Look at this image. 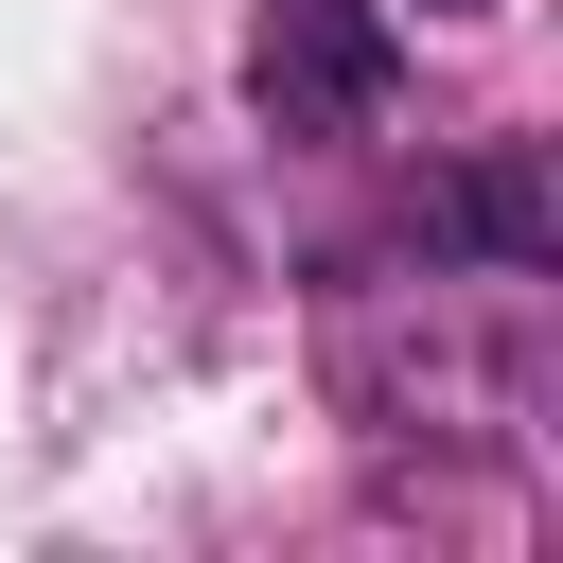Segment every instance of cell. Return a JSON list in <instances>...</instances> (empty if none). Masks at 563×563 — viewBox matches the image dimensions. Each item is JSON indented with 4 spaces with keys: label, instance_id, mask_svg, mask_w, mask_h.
Masks as SVG:
<instances>
[{
    "label": "cell",
    "instance_id": "cell-1",
    "mask_svg": "<svg viewBox=\"0 0 563 563\" xmlns=\"http://www.w3.org/2000/svg\"><path fill=\"white\" fill-rule=\"evenodd\" d=\"M334 405L369 440H528L545 422V282H493V264H352L334 282Z\"/></svg>",
    "mask_w": 563,
    "mask_h": 563
},
{
    "label": "cell",
    "instance_id": "cell-2",
    "mask_svg": "<svg viewBox=\"0 0 563 563\" xmlns=\"http://www.w3.org/2000/svg\"><path fill=\"white\" fill-rule=\"evenodd\" d=\"M246 106H264V141H387L405 18L387 0H264L246 18Z\"/></svg>",
    "mask_w": 563,
    "mask_h": 563
},
{
    "label": "cell",
    "instance_id": "cell-3",
    "mask_svg": "<svg viewBox=\"0 0 563 563\" xmlns=\"http://www.w3.org/2000/svg\"><path fill=\"white\" fill-rule=\"evenodd\" d=\"M405 246H422V264H493V282H545V264H563V211H545V158H528V141H457V158L422 176Z\"/></svg>",
    "mask_w": 563,
    "mask_h": 563
},
{
    "label": "cell",
    "instance_id": "cell-4",
    "mask_svg": "<svg viewBox=\"0 0 563 563\" xmlns=\"http://www.w3.org/2000/svg\"><path fill=\"white\" fill-rule=\"evenodd\" d=\"M422 18H493V0H422Z\"/></svg>",
    "mask_w": 563,
    "mask_h": 563
}]
</instances>
